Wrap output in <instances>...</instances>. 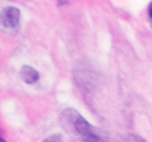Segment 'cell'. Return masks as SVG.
I'll list each match as a JSON object with an SVG mask.
<instances>
[{
    "label": "cell",
    "mask_w": 152,
    "mask_h": 142,
    "mask_svg": "<svg viewBox=\"0 0 152 142\" xmlns=\"http://www.w3.org/2000/svg\"><path fill=\"white\" fill-rule=\"evenodd\" d=\"M20 19V10L15 7H5L1 13V23L7 28H14L19 25Z\"/></svg>",
    "instance_id": "6da1fadb"
},
{
    "label": "cell",
    "mask_w": 152,
    "mask_h": 142,
    "mask_svg": "<svg viewBox=\"0 0 152 142\" xmlns=\"http://www.w3.org/2000/svg\"><path fill=\"white\" fill-rule=\"evenodd\" d=\"M66 3H68L67 1H59V3H58V5L61 6L62 4H66Z\"/></svg>",
    "instance_id": "8992f818"
},
{
    "label": "cell",
    "mask_w": 152,
    "mask_h": 142,
    "mask_svg": "<svg viewBox=\"0 0 152 142\" xmlns=\"http://www.w3.org/2000/svg\"><path fill=\"white\" fill-rule=\"evenodd\" d=\"M148 16H149L150 19L152 20V1L149 3L148 7Z\"/></svg>",
    "instance_id": "5b68a950"
},
{
    "label": "cell",
    "mask_w": 152,
    "mask_h": 142,
    "mask_svg": "<svg viewBox=\"0 0 152 142\" xmlns=\"http://www.w3.org/2000/svg\"><path fill=\"white\" fill-rule=\"evenodd\" d=\"M151 25H152V20H151Z\"/></svg>",
    "instance_id": "ba28073f"
},
{
    "label": "cell",
    "mask_w": 152,
    "mask_h": 142,
    "mask_svg": "<svg viewBox=\"0 0 152 142\" xmlns=\"http://www.w3.org/2000/svg\"><path fill=\"white\" fill-rule=\"evenodd\" d=\"M20 76L25 83L31 84L37 82L39 78L38 72L32 67L28 65L22 66L20 70Z\"/></svg>",
    "instance_id": "7a4b0ae2"
},
{
    "label": "cell",
    "mask_w": 152,
    "mask_h": 142,
    "mask_svg": "<svg viewBox=\"0 0 152 142\" xmlns=\"http://www.w3.org/2000/svg\"><path fill=\"white\" fill-rule=\"evenodd\" d=\"M124 142H146L145 139L140 135L134 134H127L123 138Z\"/></svg>",
    "instance_id": "3957f363"
},
{
    "label": "cell",
    "mask_w": 152,
    "mask_h": 142,
    "mask_svg": "<svg viewBox=\"0 0 152 142\" xmlns=\"http://www.w3.org/2000/svg\"><path fill=\"white\" fill-rule=\"evenodd\" d=\"M62 141V135L54 134L49 136L43 142H61Z\"/></svg>",
    "instance_id": "277c9868"
},
{
    "label": "cell",
    "mask_w": 152,
    "mask_h": 142,
    "mask_svg": "<svg viewBox=\"0 0 152 142\" xmlns=\"http://www.w3.org/2000/svg\"><path fill=\"white\" fill-rule=\"evenodd\" d=\"M0 142H7V141H6L4 139H3L2 138H1V139H0Z\"/></svg>",
    "instance_id": "52a82bcc"
}]
</instances>
